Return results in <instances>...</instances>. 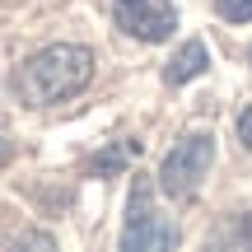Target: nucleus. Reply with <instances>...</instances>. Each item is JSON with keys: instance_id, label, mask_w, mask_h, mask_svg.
Here are the masks:
<instances>
[{"instance_id": "nucleus-1", "label": "nucleus", "mask_w": 252, "mask_h": 252, "mask_svg": "<svg viewBox=\"0 0 252 252\" xmlns=\"http://www.w3.org/2000/svg\"><path fill=\"white\" fill-rule=\"evenodd\" d=\"M94 80V52L80 42H52L42 52H33L14 70V94L28 108H56L70 103L75 94H84Z\"/></svg>"}, {"instance_id": "nucleus-2", "label": "nucleus", "mask_w": 252, "mask_h": 252, "mask_svg": "<svg viewBox=\"0 0 252 252\" xmlns=\"http://www.w3.org/2000/svg\"><path fill=\"white\" fill-rule=\"evenodd\" d=\"M210 163H215V135L210 131H191V135H182V140L163 154L159 187L168 191L173 201H187V196H196V187L206 182Z\"/></svg>"}, {"instance_id": "nucleus-3", "label": "nucleus", "mask_w": 252, "mask_h": 252, "mask_svg": "<svg viewBox=\"0 0 252 252\" xmlns=\"http://www.w3.org/2000/svg\"><path fill=\"white\" fill-rule=\"evenodd\" d=\"M178 224L168 215L154 210V187L145 178H135L131 201H126V229H122V252H163L178 248Z\"/></svg>"}, {"instance_id": "nucleus-4", "label": "nucleus", "mask_w": 252, "mask_h": 252, "mask_svg": "<svg viewBox=\"0 0 252 252\" xmlns=\"http://www.w3.org/2000/svg\"><path fill=\"white\" fill-rule=\"evenodd\" d=\"M112 24L135 42H168L178 28V9H173V0H117Z\"/></svg>"}, {"instance_id": "nucleus-5", "label": "nucleus", "mask_w": 252, "mask_h": 252, "mask_svg": "<svg viewBox=\"0 0 252 252\" xmlns=\"http://www.w3.org/2000/svg\"><path fill=\"white\" fill-rule=\"evenodd\" d=\"M206 65H210L206 42H201V37H187V42L168 56V65H163V84H173V89H178V84H191L196 75H206Z\"/></svg>"}, {"instance_id": "nucleus-6", "label": "nucleus", "mask_w": 252, "mask_h": 252, "mask_svg": "<svg viewBox=\"0 0 252 252\" xmlns=\"http://www.w3.org/2000/svg\"><path fill=\"white\" fill-rule=\"evenodd\" d=\"M215 9L229 24H252V0H215Z\"/></svg>"}, {"instance_id": "nucleus-7", "label": "nucleus", "mask_w": 252, "mask_h": 252, "mask_svg": "<svg viewBox=\"0 0 252 252\" xmlns=\"http://www.w3.org/2000/svg\"><path fill=\"white\" fill-rule=\"evenodd\" d=\"M224 243H234V248H252V215L238 220V224H234V234H229Z\"/></svg>"}, {"instance_id": "nucleus-8", "label": "nucleus", "mask_w": 252, "mask_h": 252, "mask_svg": "<svg viewBox=\"0 0 252 252\" xmlns=\"http://www.w3.org/2000/svg\"><path fill=\"white\" fill-rule=\"evenodd\" d=\"M9 248H42V252H52L56 243H52V238H47V234H24V238H14V243H9Z\"/></svg>"}, {"instance_id": "nucleus-9", "label": "nucleus", "mask_w": 252, "mask_h": 252, "mask_svg": "<svg viewBox=\"0 0 252 252\" xmlns=\"http://www.w3.org/2000/svg\"><path fill=\"white\" fill-rule=\"evenodd\" d=\"M238 140H243V150H252V108L238 112Z\"/></svg>"}, {"instance_id": "nucleus-10", "label": "nucleus", "mask_w": 252, "mask_h": 252, "mask_svg": "<svg viewBox=\"0 0 252 252\" xmlns=\"http://www.w3.org/2000/svg\"><path fill=\"white\" fill-rule=\"evenodd\" d=\"M248 65H252V52H248Z\"/></svg>"}]
</instances>
